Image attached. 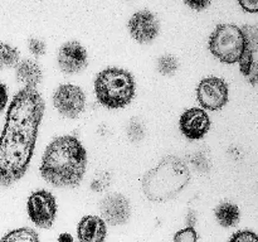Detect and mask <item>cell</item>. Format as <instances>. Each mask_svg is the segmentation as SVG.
<instances>
[{
    "instance_id": "9",
    "label": "cell",
    "mask_w": 258,
    "mask_h": 242,
    "mask_svg": "<svg viewBox=\"0 0 258 242\" xmlns=\"http://www.w3.org/2000/svg\"><path fill=\"white\" fill-rule=\"evenodd\" d=\"M57 62L60 71L66 75H76L88 66V54L86 48L77 40H70L58 49Z\"/></svg>"
},
{
    "instance_id": "13",
    "label": "cell",
    "mask_w": 258,
    "mask_h": 242,
    "mask_svg": "<svg viewBox=\"0 0 258 242\" xmlns=\"http://www.w3.org/2000/svg\"><path fill=\"white\" fill-rule=\"evenodd\" d=\"M107 234V224L98 216H86L77 226L80 242H103Z\"/></svg>"
},
{
    "instance_id": "22",
    "label": "cell",
    "mask_w": 258,
    "mask_h": 242,
    "mask_svg": "<svg viewBox=\"0 0 258 242\" xmlns=\"http://www.w3.org/2000/svg\"><path fill=\"white\" fill-rule=\"evenodd\" d=\"M254 59H253V53L251 52V50H248L246 48V50H244V53L242 54L241 59H239V70H241V73L242 75L246 77L247 73L249 72V70H251L252 65H253Z\"/></svg>"
},
{
    "instance_id": "16",
    "label": "cell",
    "mask_w": 258,
    "mask_h": 242,
    "mask_svg": "<svg viewBox=\"0 0 258 242\" xmlns=\"http://www.w3.org/2000/svg\"><path fill=\"white\" fill-rule=\"evenodd\" d=\"M0 242H39L37 232L29 227L13 229L2 237Z\"/></svg>"
},
{
    "instance_id": "11",
    "label": "cell",
    "mask_w": 258,
    "mask_h": 242,
    "mask_svg": "<svg viewBox=\"0 0 258 242\" xmlns=\"http://www.w3.org/2000/svg\"><path fill=\"white\" fill-rule=\"evenodd\" d=\"M101 218L110 226H121L130 219V201L121 193L107 194L100 203Z\"/></svg>"
},
{
    "instance_id": "20",
    "label": "cell",
    "mask_w": 258,
    "mask_h": 242,
    "mask_svg": "<svg viewBox=\"0 0 258 242\" xmlns=\"http://www.w3.org/2000/svg\"><path fill=\"white\" fill-rule=\"evenodd\" d=\"M173 242H198V233L193 227H185L176 232Z\"/></svg>"
},
{
    "instance_id": "26",
    "label": "cell",
    "mask_w": 258,
    "mask_h": 242,
    "mask_svg": "<svg viewBox=\"0 0 258 242\" xmlns=\"http://www.w3.org/2000/svg\"><path fill=\"white\" fill-rule=\"evenodd\" d=\"M246 78L251 85L258 86V62L257 60H254L253 62L251 70H249V72L247 73Z\"/></svg>"
},
{
    "instance_id": "8",
    "label": "cell",
    "mask_w": 258,
    "mask_h": 242,
    "mask_svg": "<svg viewBox=\"0 0 258 242\" xmlns=\"http://www.w3.org/2000/svg\"><path fill=\"white\" fill-rule=\"evenodd\" d=\"M53 105L64 117L76 118L85 110L86 95L78 86L64 83L53 93Z\"/></svg>"
},
{
    "instance_id": "6",
    "label": "cell",
    "mask_w": 258,
    "mask_h": 242,
    "mask_svg": "<svg viewBox=\"0 0 258 242\" xmlns=\"http://www.w3.org/2000/svg\"><path fill=\"white\" fill-rule=\"evenodd\" d=\"M27 211L30 221L43 229L50 228L57 216V201L50 192L40 189L33 192L27 202Z\"/></svg>"
},
{
    "instance_id": "12",
    "label": "cell",
    "mask_w": 258,
    "mask_h": 242,
    "mask_svg": "<svg viewBox=\"0 0 258 242\" xmlns=\"http://www.w3.org/2000/svg\"><path fill=\"white\" fill-rule=\"evenodd\" d=\"M179 128L189 140H201L211 129V117L203 108H188L179 118Z\"/></svg>"
},
{
    "instance_id": "3",
    "label": "cell",
    "mask_w": 258,
    "mask_h": 242,
    "mask_svg": "<svg viewBox=\"0 0 258 242\" xmlns=\"http://www.w3.org/2000/svg\"><path fill=\"white\" fill-rule=\"evenodd\" d=\"M190 178V170L183 159L168 155L144 175V196L151 202H166L178 196Z\"/></svg>"
},
{
    "instance_id": "10",
    "label": "cell",
    "mask_w": 258,
    "mask_h": 242,
    "mask_svg": "<svg viewBox=\"0 0 258 242\" xmlns=\"http://www.w3.org/2000/svg\"><path fill=\"white\" fill-rule=\"evenodd\" d=\"M131 37L140 44H149L160 33V23L158 18L149 10L136 12L127 23Z\"/></svg>"
},
{
    "instance_id": "29",
    "label": "cell",
    "mask_w": 258,
    "mask_h": 242,
    "mask_svg": "<svg viewBox=\"0 0 258 242\" xmlns=\"http://www.w3.org/2000/svg\"><path fill=\"white\" fill-rule=\"evenodd\" d=\"M197 219H198V217H197L196 212L193 209H189L188 214H186V227H193L194 228V226L197 223Z\"/></svg>"
},
{
    "instance_id": "2",
    "label": "cell",
    "mask_w": 258,
    "mask_h": 242,
    "mask_svg": "<svg viewBox=\"0 0 258 242\" xmlns=\"http://www.w3.org/2000/svg\"><path fill=\"white\" fill-rule=\"evenodd\" d=\"M87 161V151L78 138L58 136L43 154L40 175L57 188H75L85 176Z\"/></svg>"
},
{
    "instance_id": "28",
    "label": "cell",
    "mask_w": 258,
    "mask_h": 242,
    "mask_svg": "<svg viewBox=\"0 0 258 242\" xmlns=\"http://www.w3.org/2000/svg\"><path fill=\"white\" fill-rule=\"evenodd\" d=\"M8 97H9V95H8L7 85L0 81V112H2L5 108V106H7Z\"/></svg>"
},
{
    "instance_id": "24",
    "label": "cell",
    "mask_w": 258,
    "mask_h": 242,
    "mask_svg": "<svg viewBox=\"0 0 258 242\" xmlns=\"http://www.w3.org/2000/svg\"><path fill=\"white\" fill-rule=\"evenodd\" d=\"M28 47H29L30 53L35 57L43 55L45 53V49H47L44 40L39 39V38H30L29 42H28Z\"/></svg>"
},
{
    "instance_id": "23",
    "label": "cell",
    "mask_w": 258,
    "mask_h": 242,
    "mask_svg": "<svg viewBox=\"0 0 258 242\" xmlns=\"http://www.w3.org/2000/svg\"><path fill=\"white\" fill-rule=\"evenodd\" d=\"M229 242H258V234L248 229L238 231L231 237Z\"/></svg>"
},
{
    "instance_id": "30",
    "label": "cell",
    "mask_w": 258,
    "mask_h": 242,
    "mask_svg": "<svg viewBox=\"0 0 258 242\" xmlns=\"http://www.w3.org/2000/svg\"><path fill=\"white\" fill-rule=\"evenodd\" d=\"M58 242H73V238L70 233H62L58 237Z\"/></svg>"
},
{
    "instance_id": "5",
    "label": "cell",
    "mask_w": 258,
    "mask_h": 242,
    "mask_svg": "<svg viewBox=\"0 0 258 242\" xmlns=\"http://www.w3.org/2000/svg\"><path fill=\"white\" fill-rule=\"evenodd\" d=\"M209 50L221 62L238 63L246 50V39L241 28L234 24H219L211 34Z\"/></svg>"
},
{
    "instance_id": "15",
    "label": "cell",
    "mask_w": 258,
    "mask_h": 242,
    "mask_svg": "<svg viewBox=\"0 0 258 242\" xmlns=\"http://www.w3.org/2000/svg\"><path fill=\"white\" fill-rule=\"evenodd\" d=\"M214 216H216L217 222L222 227H234L238 224L239 218H241V212L237 204L232 202H222L221 204L214 209Z\"/></svg>"
},
{
    "instance_id": "7",
    "label": "cell",
    "mask_w": 258,
    "mask_h": 242,
    "mask_svg": "<svg viewBox=\"0 0 258 242\" xmlns=\"http://www.w3.org/2000/svg\"><path fill=\"white\" fill-rule=\"evenodd\" d=\"M197 98H198L203 110H221L228 102V85L223 78H203L197 87Z\"/></svg>"
},
{
    "instance_id": "19",
    "label": "cell",
    "mask_w": 258,
    "mask_h": 242,
    "mask_svg": "<svg viewBox=\"0 0 258 242\" xmlns=\"http://www.w3.org/2000/svg\"><path fill=\"white\" fill-rule=\"evenodd\" d=\"M246 39V48L252 53L258 52V23L257 24H246L241 28Z\"/></svg>"
},
{
    "instance_id": "17",
    "label": "cell",
    "mask_w": 258,
    "mask_h": 242,
    "mask_svg": "<svg viewBox=\"0 0 258 242\" xmlns=\"http://www.w3.org/2000/svg\"><path fill=\"white\" fill-rule=\"evenodd\" d=\"M19 50L8 43L0 42V70L17 67L19 63Z\"/></svg>"
},
{
    "instance_id": "18",
    "label": "cell",
    "mask_w": 258,
    "mask_h": 242,
    "mask_svg": "<svg viewBox=\"0 0 258 242\" xmlns=\"http://www.w3.org/2000/svg\"><path fill=\"white\" fill-rule=\"evenodd\" d=\"M156 67H158V71L160 75L170 77V76L175 75V72L178 71L179 62L174 55L164 54L158 59Z\"/></svg>"
},
{
    "instance_id": "21",
    "label": "cell",
    "mask_w": 258,
    "mask_h": 242,
    "mask_svg": "<svg viewBox=\"0 0 258 242\" xmlns=\"http://www.w3.org/2000/svg\"><path fill=\"white\" fill-rule=\"evenodd\" d=\"M127 135L133 141H139L144 136V126L139 118H133L128 124Z\"/></svg>"
},
{
    "instance_id": "27",
    "label": "cell",
    "mask_w": 258,
    "mask_h": 242,
    "mask_svg": "<svg viewBox=\"0 0 258 242\" xmlns=\"http://www.w3.org/2000/svg\"><path fill=\"white\" fill-rule=\"evenodd\" d=\"M239 5L248 13H258V0H241Z\"/></svg>"
},
{
    "instance_id": "4",
    "label": "cell",
    "mask_w": 258,
    "mask_h": 242,
    "mask_svg": "<svg viewBox=\"0 0 258 242\" xmlns=\"http://www.w3.org/2000/svg\"><path fill=\"white\" fill-rule=\"evenodd\" d=\"M135 88L133 75L122 68L108 67L96 76V97L111 110L126 107L135 97Z\"/></svg>"
},
{
    "instance_id": "1",
    "label": "cell",
    "mask_w": 258,
    "mask_h": 242,
    "mask_svg": "<svg viewBox=\"0 0 258 242\" xmlns=\"http://www.w3.org/2000/svg\"><path fill=\"white\" fill-rule=\"evenodd\" d=\"M44 108L35 88H22L10 102L0 135V186H12L27 173Z\"/></svg>"
},
{
    "instance_id": "25",
    "label": "cell",
    "mask_w": 258,
    "mask_h": 242,
    "mask_svg": "<svg viewBox=\"0 0 258 242\" xmlns=\"http://www.w3.org/2000/svg\"><path fill=\"white\" fill-rule=\"evenodd\" d=\"M185 4L197 12H202L211 5V2L209 0H186Z\"/></svg>"
},
{
    "instance_id": "14",
    "label": "cell",
    "mask_w": 258,
    "mask_h": 242,
    "mask_svg": "<svg viewBox=\"0 0 258 242\" xmlns=\"http://www.w3.org/2000/svg\"><path fill=\"white\" fill-rule=\"evenodd\" d=\"M15 75L27 88H35L43 80L42 67L34 59H23L18 63Z\"/></svg>"
}]
</instances>
